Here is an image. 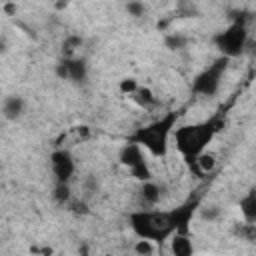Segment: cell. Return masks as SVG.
<instances>
[{
    "instance_id": "obj_1",
    "label": "cell",
    "mask_w": 256,
    "mask_h": 256,
    "mask_svg": "<svg viewBox=\"0 0 256 256\" xmlns=\"http://www.w3.org/2000/svg\"><path fill=\"white\" fill-rule=\"evenodd\" d=\"M224 122L220 118L206 120L202 124H186L174 130L176 148L186 158V162H194L196 156L206 148V144L214 138L216 132H220Z\"/></svg>"
},
{
    "instance_id": "obj_2",
    "label": "cell",
    "mask_w": 256,
    "mask_h": 256,
    "mask_svg": "<svg viewBox=\"0 0 256 256\" xmlns=\"http://www.w3.org/2000/svg\"><path fill=\"white\" fill-rule=\"evenodd\" d=\"M130 226L140 238L148 240H166L176 232L174 220L170 212H152V210H138L130 214Z\"/></svg>"
},
{
    "instance_id": "obj_3",
    "label": "cell",
    "mask_w": 256,
    "mask_h": 256,
    "mask_svg": "<svg viewBox=\"0 0 256 256\" xmlns=\"http://www.w3.org/2000/svg\"><path fill=\"white\" fill-rule=\"evenodd\" d=\"M176 120H178V114L170 112V114L162 116L160 120L148 124L146 128L136 130L132 136V142L150 150V154H154V156H164L166 148H168V136L176 126Z\"/></svg>"
},
{
    "instance_id": "obj_4",
    "label": "cell",
    "mask_w": 256,
    "mask_h": 256,
    "mask_svg": "<svg viewBox=\"0 0 256 256\" xmlns=\"http://www.w3.org/2000/svg\"><path fill=\"white\" fill-rule=\"evenodd\" d=\"M214 42H216V46L220 48V52H222L226 58L240 56L242 50L246 48V42H248L246 24H244V22H234V24L228 26L224 32H220V34L214 38Z\"/></svg>"
},
{
    "instance_id": "obj_5",
    "label": "cell",
    "mask_w": 256,
    "mask_h": 256,
    "mask_svg": "<svg viewBox=\"0 0 256 256\" xmlns=\"http://www.w3.org/2000/svg\"><path fill=\"white\" fill-rule=\"evenodd\" d=\"M226 62H228V58L222 56V58H218L208 70H204L202 74H198L196 80H194V84H192V90H194L196 94H202V96H212V94H216V90H218V86H220L222 72L226 70Z\"/></svg>"
},
{
    "instance_id": "obj_6",
    "label": "cell",
    "mask_w": 256,
    "mask_h": 256,
    "mask_svg": "<svg viewBox=\"0 0 256 256\" xmlns=\"http://www.w3.org/2000/svg\"><path fill=\"white\" fill-rule=\"evenodd\" d=\"M50 166L56 176V182H70V178L74 176V170H76L72 154L64 148H58L50 154Z\"/></svg>"
},
{
    "instance_id": "obj_7",
    "label": "cell",
    "mask_w": 256,
    "mask_h": 256,
    "mask_svg": "<svg viewBox=\"0 0 256 256\" xmlns=\"http://www.w3.org/2000/svg\"><path fill=\"white\" fill-rule=\"evenodd\" d=\"M144 160V152H142V146L140 144H136V142H128L122 150H120V162L124 164V166H128V168H132V166H136L138 162H142Z\"/></svg>"
},
{
    "instance_id": "obj_8",
    "label": "cell",
    "mask_w": 256,
    "mask_h": 256,
    "mask_svg": "<svg viewBox=\"0 0 256 256\" xmlns=\"http://www.w3.org/2000/svg\"><path fill=\"white\" fill-rule=\"evenodd\" d=\"M66 68H68V80L72 82H84L88 76V66L82 58H64Z\"/></svg>"
},
{
    "instance_id": "obj_9",
    "label": "cell",
    "mask_w": 256,
    "mask_h": 256,
    "mask_svg": "<svg viewBox=\"0 0 256 256\" xmlns=\"http://www.w3.org/2000/svg\"><path fill=\"white\" fill-rule=\"evenodd\" d=\"M24 112V100L20 96H8L2 104V114L8 120H18Z\"/></svg>"
},
{
    "instance_id": "obj_10",
    "label": "cell",
    "mask_w": 256,
    "mask_h": 256,
    "mask_svg": "<svg viewBox=\"0 0 256 256\" xmlns=\"http://www.w3.org/2000/svg\"><path fill=\"white\" fill-rule=\"evenodd\" d=\"M140 196H142L144 204H148V206H156V204L160 202L162 190H160V186H158L156 182H152V180H144V182H142V188H140Z\"/></svg>"
},
{
    "instance_id": "obj_11",
    "label": "cell",
    "mask_w": 256,
    "mask_h": 256,
    "mask_svg": "<svg viewBox=\"0 0 256 256\" xmlns=\"http://www.w3.org/2000/svg\"><path fill=\"white\" fill-rule=\"evenodd\" d=\"M170 250H172V254H176V256H190V254L194 252V246H192V242H190L184 234L174 232V234H172V240H170Z\"/></svg>"
},
{
    "instance_id": "obj_12",
    "label": "cell",
    "mask_w": 256,
    "mask_h": 256,
    "mask_svg": "<svg viewBox=\"0 0 256 256\" xmlns=\"http://www.w3.org/2000/svg\"><path fill=\"white\" fill-rule=\"evenodd\" d=\"M240 212L248 224L256 222V192L254 190H248V194L240 200Z\"/></svg>"
},
{
    "instance_id": "obj_13",
    "label": "cell",
    "mask_w": 256,
    "mask_h": 256,
    "mask_svg": "<svg viewBox=\"0 0 256 256\" xmlns=\"http://www.w3.org/2000/svg\"><path fill=\"white\" fill-rule=\"evenodd\" d=\"M130 96H132L134 102H136L138 106H142V108H150V106L156 104V98H154V94H152L150 88H142V86H138Z\"/></svg>"
},
{
    "instance_id": "obj_14",
    "label": "cell",
    "mask_w": 256,
    "mask_h": 256,
    "mask_svg": "<svg viewBox=\"0 0 256 256\" xmlns=\"http://www.w3.org/2000/svg\"><path fill=\"white\" fill-rule=\"evenodd\" d=\"M194 162L198 164V168H200L202 172H210V170H214V166H216V156L210 154V152H204V150H202V152L196 156Z\"/></svg>"
},
{
    "instance_id": "obj_15",
    "label": "cell",
    "mask_w": 256,
    "mask_h": 256,
    "mask_svg": "<svg viewBox=\"0 0 256 256\" xmlns=\"http://www.w3.org/2000/svg\"><path fill=\"white\" fill-rule=\"evenodd\" d=\"M70 198H72V194H70L68 182H56V186H54V200L60 202V204H68Z\"/></svg>"
},
{
    "instance_id": "obj_16",
    "label": "cell",
    "mask_w": 256,
    "mask_h": 256,
    "mask_svg": "<svg viewBox=\"0 0 256 256\" xmlns=\"http://www.w3.org/2000/svg\"><path fill=\"white\" fill-rule=\"evenodd\" d=\"M130 172H132V176H134L136 180H142V182L152 178V172H150V166H148L146 160H142V162H138L136 166H132Z\"/></svg>"
},
{
    "instance_id": "obj_17",
    "label": "cell",
    "mask_w": 256,
    "mask_h": 256,
    "mask_svg": "<svg viewBox=\"0 0 256 256\" xmlns=\"http://www.w3.org/2000/svg\"><path fill=\"white\" fill-rule=\"evenodd\" d=\"M80 46H82V38H80V36H68V38L64 40V44H62V54H64V58H72L74 50L80 48Z\"/></svg>"
},
{
    "instance_id": "obj_18",
    "label": "cell",
    "mask_w": 256,
    "mask_h": 256,
    "mask_svg": "<svg viewBox=\"0 0 256 256\" xmlns=\"http://www.w3.org/2000/svg\"><path fill=\"white\" fill-rule=\"evenodd\" d=\"M186 42H188V40H186L184 36H180V34H168V36L164 38V44H166V48H170V50L184 48Z\"/></svg>"
},
{
    "instance_id": "obj_19",
    "label": "cell",
    "mask_w": 256,
    "mask_h": 256,
    "mask_svg": "<svg viewBox=\"0 0 256 256\" xmlns=\"http://www.w3.org/2000/svg\"><path fill=\"white\" fill-rule=\"evenodd\" d=\"M134 252H136V254H142V256L152 254V252H154L152 240H148V238H140V240L134 244Z\"/></svg>"
},
{
    "instance_id": "obj_20",
    "label": "cell",
    "mask_w": 256,
    "mask_h": 256,
    "mask_svg": "<svg viewBox=\"0 0 256 256\" xmlns=\"http://www.w3.org/2000/svg\"><path fill=\"white\" fill-rule=\"evenodd\" d=\"M126 10H128V14L130 16H134V18H140L142 14H144V4L140 2V0H130L128 4H126Z\"/></svg>"
},
{
    "instance_id": "obj_21",
    "label": "cell",
    "mask_w": 256,
    "mask_h": 256,
    "mask_svg": "<svg viewBox=\"0 0 256 256\" xmlns=\"http://www.w3.org/2000/svg\"><path fill=\"white\" fill-rule=\"evenodd\" d=\"M118 88H120L122 94H128V96H130V94L138 88V82H136L134 78H124V80H120V86H118Z\"/></svg>"
},
{
    "instance_id": "obj_22",
    "label": "cell",
    "mask_w": 256,
    "mask_h": 256,
    "mask_svg": "<svg viewBox=\"0 0 256 256\" xmlns=\"http://www.w3.org/2000/svg\"><path fill=\"white\" fill-rule=\"evenodd\" d=\"M56 76H58L60 80H68V68H66V62H64V60H60V62L56 64Z\"/></svg>"
},
{
    "instance_id": "obj_23",
    "label": "cell",
    "mask_w": 256,
    "mask_h": 256,
    "mask_svg": "<svg viewBox=\"0 0 256 256\" xmlns=\"http://www.w3.org/2000/svg\"><path fill=\"white\" fill-rule=\"evenodd\" d=\"M70 206H72V212H74V214H88V206H86V202H82V200H76V202H72Z\"/></svg>"
},
{
    "instance_id": "obj_24",
    "label": "cell",
    "mask_w": 256,
    "mask_h": 256,
    "mask_svg": "<svg viewBox=\"0 0 256 256\" xmlns=\"http://www.w3.org/2000/svg\"><path fill=\"white\" fill-rule=\"evenodd\" d=\"M202 216H204V218H208V220H212V218H216V216H218V208H214V206H212L210 210H204V214H202Z\"/></svg>"
},
{
    "instance_id": "obj_25",
    "label": "cell",
    "mask_w": 256,
    "mask_h": 256,
    "mask_svg": "<svg viewBox=\"0 0 256 256\" xmlns=\"http://www.w3.org/2000/svg\"><path fill=\"white\" fill-rule=\"evenodd\" d=\"M4 12H6V14H16V4H14V2H8V4L4 6Z\"/></svg>"
},
{
    "instance_id": "obj_26",
    "label": "cell",
    "mask_w": 256,
    "mask_h": 256,
    "mask_svg": "<svg viewBox=\"0 0 256 256\" xmlns=\"http://www.w3.org/2000/svg\"><path fill=\"white\" fill-rule=\"evenodd\" d=\"M66 6H68V0H58V2H56V8H58V10H62V8H66Z\"/></svg>"
},
{
    "instance_id": "obj_27",
    "label": "cell",
    "mask_w": 256,
    "mask_h": 256,
    "mask_svg": "<svg viewBox=\"0 0 256 256\" xmlns=\"http://www.w3.org/2000/svg\"><path fill=\"white\" fill-rule=\"evenodd\" d=\"M6 50V42L4 40H0V52H4Z\"/></svg>"
}]
</instances>
